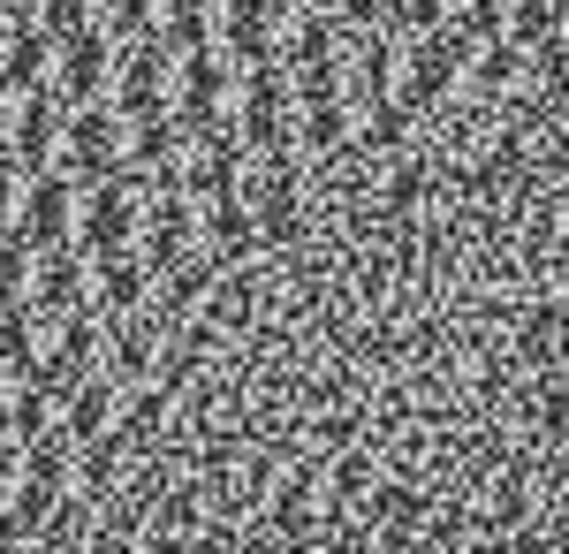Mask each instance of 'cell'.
I'll use <instances>...</instances> for the list:
<instances>
[{
  "label": "cell",
  "instance_id": "cell-1",
  "mask_svg": "<svg viewBox=\"0 0 569 554\" xmlns=\"http://www.w3.org/2000/svg\"><path fill=\"white\" fill-rule=\"evenodd\" d=\"M569 0H0V547H539Z\"/></svg>",
  "mask_w": 569,
  "mask_h": 554
}]
</instances>
